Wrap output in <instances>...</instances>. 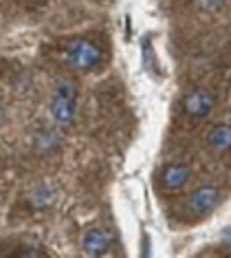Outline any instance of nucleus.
Wrapping results in <instances>:
<instances>
[{
  "instance_id": "1",
  "label": "nucleus",
  "mask_w": 231,
  "mask_h": 258,
  "mask_svg": "<svg viewBox=\"0 0 231 258\" xmlns=\"http://www.w3.org/2000/svg\"><path fill=\"white\" fill-rule=\"evenodd\" d=\"M62 60L73 71L88 73L102 64V49L86 38H68L62 46Z\"/></svg>"
},
{
  "instance_id": "2",
  "label": "nucleus",
  "mask_w": 231,
  "mask_h": 258,
  "mask_svg": "<svg viewBox=\"0 0 231 258\" xmlns=\"http://www.w3.org/2000/svg\"><path fill=\"white\" fill-rule=\"evenodd\" d=\"M77 113V86L70 80H60L51 97V117L57 126H70Z\"/></svg>"
},
{
  "instance_id": "3",
  "label": "nucleus",
  "mask_w": 231,
  "mask_h": 258,
  "mask_svg": "<svg viewBox=\"0 0 231 258\" xmlns=\"http://www.w3.org/2000/svg\"><path fill=\"white\" fill-rule=\"evenodd\" d=\"M214 104H216L214 95L207 89H200V86H194V89L185 91L181 97L183 113L187 117H192V119H205V117L211 113Z\"/></svg>"
},
{
  "instance_id": "4",
  "label": "nucleus",
  "mask_w": 231,
  "mask_h": 258,
  "mask_svg": "<svg viewBox=\"0 0 231 258\" xmlns=\"http://www.w3.org/2000/svg\"><path fill=\"white\" fill-rule=\"evenodd\" d=\"M112 240H115V236H112V232L108 227L93 225V227H88L84 232V236H82V249H84L88 256H102L110 249Z\"/></svg>"
},
{
  "instance_id": "5",
  "label": "nucleus",
  "mask_w": 231,
  "mask_h": 258,
  "mask_svg": "<svg viewBox=\"0 0 231 258\" xmlns=\"http://www.w3.org/2000/svg\"><path fill=\"white\" fill-rule=\"evenodd\" d=\"M218 199H220V192H218L216 185H200L189 195L187 208L194 216H205L207 212L216 208Z\"/></svg>"
},
{
  "instance_id": "6",
  "label": "nucleus",
  "mask_w": 231,
  "mask_h": 258,
  "mask_svg": "<svg viewBox=\"0 0 231 258\" xmlns=\"http://www.w3.org/2000/svg\"><path fill=\"white\" fill-rule=\"evenodd\" d=\"M189 177H192V170H189V166H185V163H172V166H168L163 170L161 181H163L165 190L179 192V190H183V187L187 185Z\"/></svg>"
},
{
  "instance_id": "7",
  "label": "nucleus",
  "mask_w": 231,
  "mask_h": 258,
  "mask_svg": "<svg viewBox=\"0 0 231 258\" xmlns=\"http://www.w3.org/2000/svg\"><path fill=\"white\" fill-rule=\"evenodd\" d=\"M207 146L216 152H224L231 148V126L229 124H216L207 131Z\"/></svg>"
},
{
  "instance_id": "8",
  "label": "nucleus",
  "mask_w": 231,
  "mask_h": 258,
  "mask_svg": "<svg viewBox=\"0 0 231 258\" xmlns=\"http://www.w3.org/2000/svg\"><path fill=\"white\" fill-rule=\"evenodd\" d=\"M200 3H203L205 7H211V5H218V3H220V0H200Z\"/></svg>"
},
{
  "instance_id": "9",
  "label": "nucleus",
  "mask_w": 231,
  "mask_h": 258,
  "mask_svg": "<svg viewBox=\"0 0 231 258\" xmlns=\"http://www.w3.org/2000/svg\"><path fill=\"white\" fill-rule=\"evenodd\" d=\"M3 121H5V104L0 102V124H3Z\"/></svg>"
},
{
  "instance_id": "10",
  "label": "nucleus",
  "mask_w": 231,
  "mask_h": 258,
  "mask_svg": "<svg viewBox=\"0 0 231 258\" xmlns=\"http://www.w3.org/2000/svg\"><path fill=\"white\" fill-rule=\"evenodd\" d=\"M0 199H3V190H0Z\"/></svg>"
}]
</instances>
